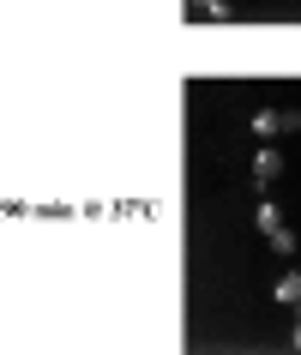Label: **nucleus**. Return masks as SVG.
Returning <instances> with one entry per match:
<instances>
[{"label": "nucleus", "instance_id": "1", "mask_svg": "<svg viewBox=\"0 0 301 355\" xmlns=\"http://www.w3.org/2000/svg\"><path fill=\"white\" fill-rule=\"evenodd\" d=\"M253 168H259V181H277V168H283V150H277V145H259Z\"/></svg>", "mask_w": 301, "mask_h": 355}, {"label": "nucleus", "instance_id": "2", "mask_svg": "<svg viewBox=\"0 0 301 355\" xmlns=\"http://www.w3.org/2000/svg\"><path fill=\"white\" fill-rule=\"evenodd\" d=\"M271 295H277L283 307H295V301H301V271H283V277H277V289H271Z\"/></svg>", "mask_w": 301, "mask_h": 355}, {"label": "nucleus", "instance_id": "3", "mask_svg": "<svg viewBox=\"0 0 301 355\" xmlns=\"http://www.w3.org/2000/svg\"><path fill=\"white\" fill-rule=\"evenodd\" d=\"M187 19H229V0H187Z\"/></svg>", "mask_w": 301, "mask_h": 355}, {"label": "nucleus", "instance_id": "4", "mask_svg": "<svg viewBox=\"0 0 301 355\" xmlns=\"http://www.w3.org/2000/svg\"><path fill=\"white\" fill-rule=\"evenodd\" d=\"M265 241H271V253H283V259H295V253H301V241H295V235H289V229H271V235H265Z\"/></svg>", "mask_w": 301, "mask_h": 355}, {"label": "nucleus", "instance_id": "5", "mask_svg": "<svg viewBox=\"0 0 301 355\" xmlns=\"http://www.w3.org/2000/svg\"><path fill=\"white\" fill-rule=\"evenodd\" d=\"M253 132H259V139H283V132H277V114H253Z\"/></svg>", "mask_w": 301, "mask_h": 355}, {"label": "nucleus", "instance_id": "6", "mask_svg": "<svg viewBox=\"0 0 301 355\" xmlns=\"http://www.w3.org/2000/svg\"><path fill=\"white\" fill-rule=\"evenodd\" d=\"M277 132H301V109H277Z\"/></svg>", "mask_w": 301, "mask_h": 355}, {"label": "nucleus", "instance_id": "7", "mask_svg": "<svg viewBox=\"0 0 301 355\" xmlns=\"http://www.w3.org/2000/svg\"><path fill=\"white\" fill-rule=\"evenodd\" d=\"M295 349H301V325H295Z\"/></svg>", "mask_w": 301, "mask_h": 355}, {"label": "nucleus", "instance_id": "8", "mask_svg": "<svg viewBox=\"0 0 301 355\" xmlns=\"http://www.w3.org/2000/svg\"><path fill=\"white\" fill-rule=\"evenodd\" d=\"M295 307H301V301H295ZM295 325H301V319H295Z\"/></svg>", "mask_w": 301, "mask_h": 355}]
</instances>
